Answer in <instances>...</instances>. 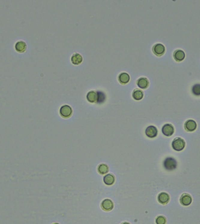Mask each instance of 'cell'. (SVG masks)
Here are the masks:
<instances>
[{
	"mask_svg": "<svg viewBox=\"0 0 200 224\" xmlns=\"http://www.w3.org/2000/svg\"><path fill=\"white\" fill-rule=\"evenodd\" d=\"M101 206L103 210L106 211H109L113 209L114 203L109 199H105L102 201Z\"/></svg>",
	"mask_w": 200,
	"mask_h": 224,
	"instance_id": "52a82bcc",
	"label": "cell"
},
{
	"mask_svg": "<svg viewBox=\"0 0 200 224\" xmlns=\"http://www.w3.org/2000/svg\"><path fill=\"white\" fill-rule=\"evenodd\" d=\"M73 113V110L70 106L67 105L61 106L60 109V115L63 118H70Z\"/></svg>",
	"mask_w": 200,
	"mask_h": 224,
	"instance_id": "3957f363",
	"label": "cell"
},
{
	"mask_svg": "<svg viewBox=\"0 0 200 224\" xmlns=\"http://www.w3.org/2000/svg\"><path fill=\"white\" fill-rule=\"evenodd\" d=\"M71 61L74 65H79L82 61V57L79 53H74L71 57Z\"/></svg>",
	"mask_w": 200,
	"mask_h": 224,
	"instance_id": "9a60e30c",
	"label": "cell"
},
{
	"mask_svg": "<svg viewBox=\"0 0 200 224\" xmlns=\"http://www.w3.org/2000/svg\"><path fill=\"white\" fill-rule=\"evenodd\" d=\"M26 44L23 40H19L15 45V49L18 53H24L26 50Z\"/></svg>",
	"mask_w": 200,
	"mask_h": 224,
	"instance_id": "ba28073f",
	"label": "cell"
},
{
	"mask_svg": "<svg viewBox=\"0 0 200 224\" xmlns=\"http://www.w3.org/2000/svg\"><path fill=\"white\" fill-rule=\"evenodd\" d=\"M158 131L157 128L154 126H149L145 130V134L149 138H153L157 135Z\"/></svg>",
	"mask_w": 200,
	"mask_h": 224,
	"instance_id": "277c9868",
	"label": "cell"
},
{
	"mask_svg": "<svg viewBox=\"0 0 200 224\" xmlns=\"http://www.w3.org/2000/svg\"><path fill=\"white\" fill-rule=\"evenodd\" d=\"M180 203L184 206H188L192 202V198L188 194H183L180 197Z\"/></svg>",
	"mask_w": 200,
	"mask_h": 224,
	"instance_id": "30bf717a",
	"label": "cell"
},
{
	"mask_svg": "<svg viewBox=\"0 0 200 224\" xmlns=\"http://www.w3.org/2000/svg\"><path fill=\"white\" fill-rule=\"evenodd\" d=\"M98 95L97 92L94 91H91L87 94V100L90 103H95L97 102Z\"/></svg>",
	"mask_w": 200,
	"mask_h": 224,
	"instance_id": "5bb4252c",
	"label": "cell"
},
{
	"mask_svg": "<svg viewBox=\"0 0 200 224\" xmlns=\"http://www.w3.org/2000/svg\"><path fill=\"white\" fill-rule=\"evenodd\" d=\"M108 170H109V168H108V166L106 164H101V165L98 166V172L101 175H105V174H106V173H107L108 172Z\"/></svg>",
	"mask_w": 200,
	"mask_h": 224,
	"instance_id": "d6986e66",
	"label": "cell"
},
{
	"mask_svg": "<svg viewBox=\"0 0 200 224\" xmlns=\"http://www.w3.org/2000/svg\"><path fill=\"white\" fill-rule=\"evenodd\" d=\"M185 129L189 132L194 131L197 129V123L193 120H188L184 124Z\"/></svg>",
	"mask_w": 200,
	"mask_h": 224,
	"instance_id": "9c48e42d",
	"label": "cell"
},
{
	"mask_svg": "<svg viewBox=\"0 0 200 224\" xmlns=\"http://www.w3.org/2000/svg\"><path fill=\"white\" fill-rule=\"evenodd\" d=\"M115 180V177L112 174H107L104 177V182L108 186L112 185L114 183Z\"/></svg>",
	"mask_w": 200,
	"mask_h": 224,
	"instance_id": "e0dca14e",
	"label": "cell"
},
{
	"mask_svg": "<svg viewBox=\"0 0 200 224\" xmlns=\"http://www.w3.org/2000/svg\"><path fill=\"white\" fill-rule=\"evenodd\" d=\"M58 224V223H55V224Z\"/></svg>",
	"mask_w": 200,
	"mask_h": 224,
	"instance_id": "cb8c5ba5",
	"label": "cell"
},
{
	"mask_svg": "<svg viewBox=\"0 0 200 224\" xmlns=\"http://www.w3.org/2000/svg\"><path fill=\"white\" fill-rule=\"evenodd\" d=\"M143 92L138 89H135L132 92V97L136 100H140L143 97Z\"/></svg>",
	"mask_w": 200,
	"mask_h": 224,
	"instance_id": "ac0fdd59",
	"label": "cell"
},
{
	"mask_svg": "<svg viewBox=\"0 0 200 224\" xmlns=\"http://www.w3.org/2000/svg\"><path fill=\"white\" fill-rule=\"evenodd\" d=\"M98 95V99L97 103H102L106 100V95L101 91H97Z\"/></svg>",
	"mask_w": 200,
	"mask_h": 224,
	"instance_id": "ffe728a7",
	"label": "cell"
},
{
	"mask_svg": "<svg viewBox=\"0 0 200 224\" xmlns=\"http://www.w3.org/2000/svg\"><path fill=\"white\" fill-rule=\"evenodd\" d=\"M118 81L121 84L125 85L130 82V75L127 72H121L118 76Z\"/></svg>",
	"mask_w": 200,
	"mask_h": 224,
	"instance_id": "8fae6325",
	"label": "cell"
},
{
	"mask_svg": "<svg viewBox=\"0 0 200 224\" xmlns=\"http://www.w3.org/2000/svg\"><path fill=\"white\" fill-rule=\"evenodd\" d=\"M149 85V82L148 78L145 77H141L137 81V85L142 89H146Z\"/></svg>",
	"mask_w": 200,
	"mask_h": 224,
	"instance_id": "7c38bea8",
	"label": "cell"
},
{
	"mask_svg": "<svg viewBox=\"0 0 200 224\" xmlns=\"http://www.w3.org/2000/svg\"><path fill=\"white\" fill-rule=\"evenodd\" d=\"M157 199L160 204H166L170 200V197L167 193L165 192H162L159 194Z\"/></svg>",
	"mask_w": 200,
	"mask_h": 224,
	"instance_id": "4fadbf2b",
	"label": "cell"
},
{
	"mask_svg": "<svg viewBox=\"0 0 200 224\" xmlns=\"http://www.w3.org/2000/svg\"><path fill=\"white\" fill-rule=\"evenodd\" d=\"M163 166L165 169L169 171H172L176 168L177 162L174 158L168 157L165 159L163 162Z\"/></svg>",
	"mask_w": 200,
	"mask_h": 224,
	"instance_id": "6da1fadb",
	"label": "cell"
},
{
	"mask_svg": "<svg viewBox=\"0 0 200 224\" xmlns=\"http://www.w3.org/2000/svg\"><path fill=\"white\" fill-rule=\"evenodd\" d=\"M173 56L177 61H181L185 58V53L181 50H177L175 51Z\"/></svg>",
	"mask_w": 200,
	"mask_h": 224,
	"instance_id": "2e32d148",
	"label": "cell"
},
{
	"mask_svg": "<svg viewBox=\"0 0 200 224\" xmlns=\"http://www.w3.org/2000/svg\"><path fill=\"white\" fill-rule=\"evenodd\" d=\"M162 133L165 136L170 137L172 136L175 132V129L173 126L170 124H166L162 127Z\"/></svg>",
	"mask_w": 200,
	"mask_h": 224,
	"instance_id": "8992f818",
	"label": "cell"
},
{
	"mask_svg": "<svg viewBox=\"0 0 200 224\" xmlns=\"http://www.w3.org/2000/svg\"><path fill=\"white\" fill-rule=\"evenodd\" d=\"M172 147L173 150H175L176 151H181L183 150H184L185 146H186V142L184 140L181 138H176L172 144Z\"/></svg>",
	"mask_w": 200,
	"mask_h": 224,
	"instance_id": "7a4b0ae2",
	"label": "cell"
},
{
	"mask_svg": "<svg viewBox=\"0 0 200 224\" xmlns=\"http://www.w3.org/2000/svg\"><path fill=\"white\" fill-rule=\"evenodd\" d=\"M121 224H130L129 223H127V222H125V223H122Z\"/></svg>",
	"mask_w": 200,
	"mask_h": 224,
	"instance_id": "603a6c76",
	"label": "cell"
},
{
	"mask_svg": "<svg viewBox=\"0 0 200 224\" xmlns=\"http://www.w3.org/2000/svg\"><path fill=\"white\" fill-rule=\"evenodd\" d=\"M156 224H166V219L163 216H159L156 219Z\"/></svg>",
	"mask_w": 200,
	"mask_h": 224,
	"instance_id": "7402d4cb",
	"label": "cell"
},
{
	"mask_svg": "<svg viewBox=\"0 0 200 224\" xmlns=\"http://www.w3.org/2000/svg\"><path fill=\"white\" fill-rule=\"evenodd\" d=\"M193 94L196 96H200V84H194L192 87Z\"/></svg>",
	"mask_w": 200,
	"mask_h": 224,
	"instance_id": "44dd1931",
	"label": "cell"
},
{
	"mask_svg": "<svg viewBox=\"0 0 200 224\" xmlns=\"http://www.w3.org/2000/svg\"><path fill=\"white\" fill-rule=\"evenodd\" d=\"M153 52L157 56H162L165 52V47L160 43L156 44L153 46Z\"/></svg>",
	"mask_w": 200,
	"mask_h": 224,
	"instance_id": "5b68a950",
	"label": "cell"
}]
</instances>
